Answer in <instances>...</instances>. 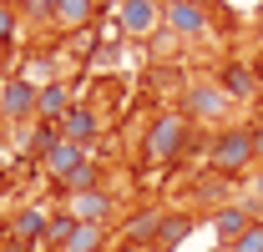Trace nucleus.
<instances>
[{"label": "nucleus", "instance_id": "10", "mask_svg": "<svg viewBox=\"0 0 263 252\" xmlns=\"http://www.w3.org/2000/svg\"><path fill=\"white\" fill-rule=\"evenodd\" d=\"M218 86L228 91V101H233V96H253V91H258V76H253V66L228 61V66H223V76H218Z\"/></svg>", "mask_w": 263, "mask_h": 252}, {"label": "nucleus", "instance_id": "15", "mask_svg": "<svg viewBox=\"0 0 263 252\" xmlns=\"http://www.w3.org/2000/svg\"><path fill=\"white\" fill-rule=\"evenodd\" d=\"M41 227H46V212H41V207H26V212L15 217V232H21L26 242H31V237H41Z\"/></svg>", "mask_w": 263, "mask_h": 252}, {"label": "nucleus", "instance_id": "16", "mask_svg": "<svg viewBox=\"0 0 263 252\" xmlns=\"http://www.w3.org/2000/svg\"><path fill=\"white\" fill-rule=\"evenodd\" d=\"M15 26H21V10H15L10 0H0V46L15 40Z\"/></svg>", "mask_w": 263, "mask_h": 252}, {"label": "nucleus", "instance_id": "13", "mask_svg": "<svg viewBox=\"0 0 263 252\" xmlns=\"http://www.w3.org/2000/svg\"><path fill=\"white\" fill-rule=\"evenodd\" d=\"M66 101H71V96H66V86H61V81H51V86H41L35 111H41V116H66Z\"/></svg>", "mask_w": 263, "mask_h": 252}, {"label": "nucleus", "instance_id": "18", "mask_svg": "<svg viewBox=\"0 0 263 252\" xmlns=\"http://www.w3.org/2000/svg\"><path fill=\"white\" fill-rule=\"evenodd\" d=\"M71 141H86V136H91V131H97V121H91V111H71Z\"/></svg>", "mask_w": 263, "mask_h": 252}, {"label": "nucleus", "instance_id": "3", "mask_svg": "<svg viewBox=\"0 0 263 252\" xmlns=\"http://www.w3.org/2000/svg\"><path fill=\"white\" fill-rule=\"evenodd\" d=\"M162 31H172L177 40H193L208 31V5L197 0H167L162 5Z\"/></svg>", "mask_w": 263, "mask_h": 252}, {"label": "nucleus", "instance_id": "1", "mask_svg": "<svg viewBox=\"0 0 263 252\" xmlns=\"http://www.w3.org/2000/svg\"><path fill=\"white\" fill-rule=\"evenodd\" d=\"M258 152H253V131H243V126H228L218 141H213V166L233 177V172H243V166H253Z\"/></svg>", "mask_w": 263, "mask_h": 252}, {"label": "nucleus", "instance_id": "2", "mask_svg": "<svg viewBox=\"0 0 263 252\" xmlns=\"http://www.w3.org/2000/svg\"><path fill=\"white\" fill-rule=\"evenodd\" d=\"M187 136H193L187 116L167 111V116H157V121H152V131H147V157H152V161H167V157H177V152L187 146Z\"/></svg>", "mask_w": 263, "mask_h": 252}, {"label": "nucleus", "instance_id": "7", "mask_svg": "<svg viewBox=\"0 0 263 252\" xmlns=\"http://www.w3.org/2000/svg\"><path fill=\"white\" fill-rule=\"evenodd\" d=\"M86 161V152H81V141H71V136H56V141H46V172H56V177H71L76 166Z\"/></svg>", "mask_w": 263, "mask_h": 252}, {"label": "nucleus", "instance_id": "17", "mask_svg": "<svg viewBox=\"0 0 263 252\" xmlns=\"http://www.w3.org/2000/svg\"><path fill=\"white\" fill-rule=\"evenodd\" d=\"M228 252H263V217L253 222V227H248V232H243V237H238Z\"/></svg>", "mask_w": 263, "mask_h": 252}, {"label": "nucleus", "instance_id": "4", "mask_svg": "<svg viewBox=\"0 0 263 252\" xmlns=\"http://www.w3.org/2000/svg\"><path fill=\"white\" fill-rule=\"evenodd\" d=\"M182 106H187V116H202V121H218V116L228 111V91H223L218 81H197V86H187Z\"/></svg>", "mask_w": 263, "mask_h": 252}, {"label": "nucleus", "instance_id": "5", "mask_svg": "<svg viewBox=\"0 0 263 252\" xmlns=\"http://www.w3.org/2000/svg\"><path fill=\"white\" fill-rule=\"evenodd\" d=\"M253 222H258V217H253L248 207H238V202H223V207L213 212V232H218V242H223V247H233V242H238V237H243Z\"/></svg>", "mask_w": 263, "mask_h": 252}, {"label": "nucleus", "instance_id": "11", "mask_svg": "<svg viewBox=\"0 0 263 252\" xmlns=\"http://www.w3.org/2000/svg\"><path fill=\"white\" fill-rule=\"evenodd\" d=\"M101 222H76L71 232H66V242H61V252H97L101 247Z\"/></svg>", "mask_w": 263, "mask_h": 252}, {"label": "nucleus", "instance_id": "21", "mask_svg": "<svg viewBox=\"0 0 263 252\" xmlns=\"http://www.w3.org/2000/svg\"><path fill=\"white\" fill-rule=\"evenodd\" d=\"M253 152H258V161H263V126L253 131Z\"/></svg>", "mask_w": 263, "mask_h": 252}, {"label": "nucleus", "instance_id": "6", "mask_svg": "<svg viewBox=\"0 0 263 252\" xmlns=\"http://www.w3.org/2000/svg\"><path fill=\"white\" fill-rule=\"evenodd\" d=\"M122 31H132V35L162 31V5L157 0H127L122 5Z\"/></svg>", "mask_w": 263, "mask_h": 252}, {"label": "nucleus", "instance_id": "9", "mask_svg": "<svg viewBox=\"0 0 263 252\" xmlns=\"http://www.w3.org/2000/svg\"><path fill=\"white\" fill-rule=\"evenodd\" d=\"M106 212H111L106 192H76L71 197V222H106Z\"/></svg>", "mask_w": 263, "mask_h": 252}, {"label": "nucleus", "instance_id": "19", "mask_svg": "<svg viewBox=\"0 0 263 252\" xmlns=\"http://www.w3.org/2000/svg\"><path fill=\"white\" fill-rule=\"evenodd\" d=\"M193 227H187V217H162V232H157V242H172V237H187Z\"/></svg>", "mask_w": 263, "mask_h": 252}, {"label": "nucleus", "instance_id": "23", "mask_svg": "<svg viewBox=\"0 0 263 252\" xmlns=\"http://www.w3.org/2000/svg\"><path fill=\"white\" fill-rule=\"evenodd\" d=\"M127 252H132V247H127Z\"/></svg>", "mask_w": 263, "mask_h": 252}, {"label": "nucleus", "instance_id": "20", "mask_svg": "<svg viewBox=\"0 0 263 252\" xmlns=\"http://www.w3.org/2000/svg\"><path fill=\"white\" fill-rule=\"evenodd\" d=\"M253 202L263 207V166H258V177H253Z\"/></svg>", "mask_w": 263, "mask_h": 252}, {"label": "nucleus", "instance_id": "8", "mask_svg": "<svg viewBox=\"0 0 263 252\" xmlns=\"http://www.w3.org/2000/svg\"><path fill=\"white\" fill-rule=\"evenodd\" d=\"M35 101H41V91L26 86V81H5V86H0V111H5V116H31Z\"/></svg>", "mask_w": 263, "mask_h": 252}, {"label": "nucleus", "instance_id": "14", "mask_svg": "<svg viewBox=\"0 0 263 252\" xmlns=\"http://www.w3.org/2000/svg\"><path fill=\"white\" fill-rule=\"evenodd\" d=\"M61 187L71 192V197H76V192H97V166H91V161H81V166H76V172L66 177Z\"/></svg>", "mask_w": 263, "mask_h": 252}, {"label": "nucleus", "instance_id": "12", "mask_svg": "<svg viewBox=\"0 0 263 252\" xmlns=\"http://www.w3.org/2000/svg\"><path fill=\"white\" fill-rule=\"evenodd\" d=\"M91 10H97V0H51V15H56L61 26H86Z\"/></svg>", "mask_w": 263, "mask_h": 252}, {"label": "nucleus", "instance_id": "22", "mask_svg": "<svg viewBox=\"0 0 263 252\" xmlns=\"http://www.w3.org/2000/svg\"><path fill=\"white\" fill-rule=\"evenodd\" d=\"M258 91H263V86H258Z\"/></svg>", "mask_w": 263, "mask_h": 252}]
</instances>
